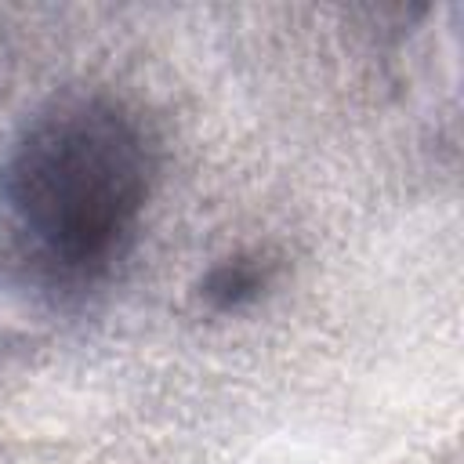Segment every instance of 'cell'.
I'll return each mask as SVG.
<instances>
[{"mask_svg": "<svg viewBox=\"0 0 464 464\" xmlns=\"http://www.w3.org/2000/svg\"><path fill=\"white\" fill-rule=\"evenodd\" d=\"M265 286V268L257 261H246V257H236V261H225L221 268H214L203 283V294L218 304V308H236L250 297H257V290Z\"/></svg>", "mask_w": 464, "mask_h": 464, "instance_id": "cell-2", "label": "cell"}, {"mask_svg": "<svg viewBox=\"0 0 464 464\" xmlns=\"http://www.w3.org/2000/svg\"><path fill=\"white\" fill-rule=\"evenodd\" d=\"M149 170L145 130L134 116L102 98H72L29 120L4 160L0 196L40 261L91 272L130 236Z\"/></svg>", "mask_w": 464, "mask_h": 464, "instance_id": "cell-1", "label": "cell"}]
</instances>
